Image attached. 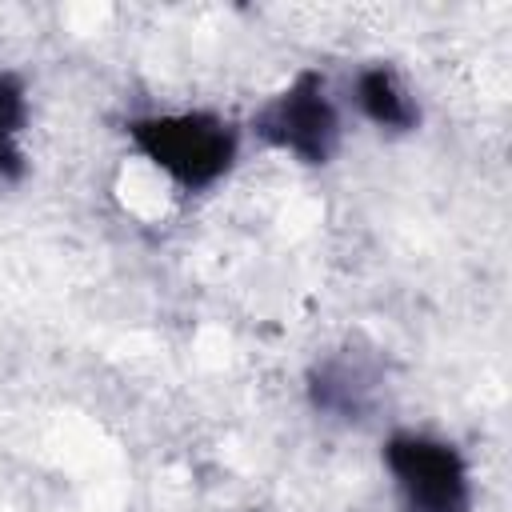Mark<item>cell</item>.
Returning a JSON list of instances; mask_svg holds the SVG:
<instances>
[{
    "label": "cell",
    "instance_id": "cell-1",
    "mask_svg": "<svg viewBox=\"0 0 512 512\" xmlns=\"http://www.w3.org/2000/svg\"><path fill=\"white\" fill-rule=\"evenodd\" d=\"M132 148L152 160L180 192H204L236 160L240 136L216 112H164V116H136L128 120Z\"/></svg>",
    "mask_w": 512,
    "mask_h": 512
},
{
    "label": "cell",
    "instance_id": "cell-2",
    "mask_svg": "<svg viewBox=\"0 0 512 512\" xmlns=\"http://www.w3.org/2000/svg\"><path fill=\"white\" fill-rule=\"evenodd\" d=\"M252 132L300 164H328L340 148V112L320 72L304 68L284 92H276L256 116Z\"/></svg>",
    "mask_w": 512,
    "mask_h": 512
},
{
    "label": "cell",
    "instance_id": "cell-3",
    "mask_svg": "<svg viewBox=\"0 0 512 512\" xmlns=\"http://www.w3.org/2000/svg\"><path fill=\"white\" fill-rule=\"evenodd\" d=\"M404 512H472V480L464 456L436 436L396 432L384 444Z\"/></svg>",
    "mask_w": 512,
    "mask_h": 512
},
{
    "label": "cell",
    "instance_id": "cell-4",
    "mask_svg": "<svg viewBox=\"0 0 512 512\" xmlns=\"http://www.w3.org/2000/svg\"><path fill=\"white\" fill-rule=\"evenodd\" d=\"M376 384H380L376 364H368L364 356H352V352H336L308 372V400L316 412H328L340 420H360L372 408Z\"/></svg>",
    "mask_w": 512,
    "mask_h": 512
},
{
    "label": "cell",
    "instance_id": "cell-5",
    "mask_svg": "<svg viewBox=\"0 0 512 512\" xmlns=\"http://www.w3.org/2000/svg\"><path fill=\"white\" fill-rule=\"evenodd\" d=\"M356 104L372 124L388 132H412L420 124V108L412 92L400 84V76L388 64H372L356 76Z\"/></svg>",
    "mask_w": 512,
    "mask_h": 512
},
{
    "label": "cell",
    "instance_id": "cell-6",
    "mask_svg": "<svg viewBox=\"0 0 512 512\" xmlns=\"http://www.w3.org/2000/svg\"><path fill=\"white\" fill-rule=\"evenodd\" d=\"M28 124V88L16 72H0V180H24L28 164L20 132Z\"/></svg>",
    "mask_w": 512,
    "mask_h": 512
}]
</instances>
